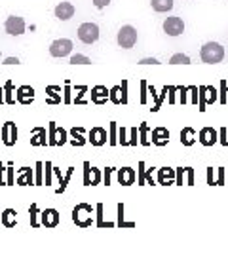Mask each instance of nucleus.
<instances>
[{
	"label": "nucleus",
	"mask_w": 228,
	"mask_h": 256,
	"mask_svg": "<svg viewBox=\"0 0 228 256\" xmlns=\"http://www.w3.org/2000/svg\"><path fill=\"white\" fill-rule=\"evenodd\" d=\"M137 42V30L131 25H126V27H122L118 30V44L120 48H124V50H129V48H133Z\"/></svg>",
	"instance_id": "4"
},
{
	"label": "nucleus",
	"mask_w": 228,
	"mask_h": 256,
	"mask_svg": "<svg viewBox=\"0 0 228 256\" xmlns=\"http://www.w3.org/2000/svg\"><path fill=\"white\" fill-rule=\"evenodd\" d=\"M141 64H158V59H154V57L152 59H143Z\"/></svg>",
	"instance_id": "30"
},
{
	"label": "nucleus",
	"mask_w": 228,
	"mask_h": 256,
	"mask_svg": "<svg viewBox=\"0 0 228 256\" xmlns=\"http://www.w3.org/2000/svg\"><path fill=\"white\" fill-rule=\"evenodd\" d=\"M150 4H152V10L154 12H169V10L173 8V0H150Z\"/></svg>",
	"instance_id": "18"
},
{
	"label": "nucleus",
	"mask_w": 228,
	"mask_h": 256,
	"mask_svg": "<svg viewBox=\"0 0 228 256\" xmlns=\"http://www.w3.org/2000/svg\"><path fill=\"white\" fill-rule=\"evenodd\" d=\"M90 142L93 146H103L107 142V131L103 128H93L90 131Z\"/></svg>",
	"instance_id": "11"
},
{
	"label": "nucleus",
	"mask_w": 228,
	"mask_h": 256,
	"mask_svg": "<svg viewBox=\"0 0 228 256\" xmlns=\"http://www.w3.org/2000/svg\"><path fill=\"white\" fill-rule=\"evenodd\" d=\"M74 16V6L71 2H61L57 8H55V18L61 19V21H67Z\"/></svg>",
	"instance_id": "9"
},
{
	"label": "nucleus",
	"mask_w": 228,
	"mask_h": 256,
	"mask_svg": "<svg viewBox=\"0 0 228 256\" xmlns=\"http://www.w3.org/2000/svg\"><path fill=\"white\" fill-rule=\"evenodd\" d=\"M118 180H120V184H124V186L133 184V180H135V171H133V169H129V167L120 169V171H118Z\"/></svg>",
	"instance_id": "17"
},
{
	"label": "nucleus",
	"mask_w": 228,
	"mask_h": 256,
	"mask_svg": "<svg viewBox=\"0 0 228 256\" xmlns=\"http://www.w3.org/2000/svg\"><path fill=\"white\" fill-rule=\"evenodd\" d=\"M18 101L21 102V104H31L33 102V99H35V90L31 88V86H21L18 90Z\"/></svg>",
	"instance_id": "13"
},
{
	"label": "nucleus",
	"mask_w": 228,
	"mask_h": 256,
	"mask_svg": "<svg viewBox=\"0 0 228 256\" xmlns=\"http://www.w3.org/2000/svg\"><path fill=\"white\" fill-rule=\"evenodd\" d=\"M164 30L169 36H179L184 30V23L181 18H167L164 21Z\"/></svg>",
	"instance_id": "8"
},
{
	"label": "nucleus",
	"mask_w": 228,
	"mask_h": 256,
	"mask_svg": "<svg viewBox=\"0 0 228 256\" xmlns=\"http://www.w3.org/2000/svg\"><path fill=\"white\" fill-rule=\"evenodd\" d=\"M71 63H73V64H90L91 59H90V57H86V55L76 54V55H73V57H71Z\"/></svg>",
	"instance_id": "26"
},
{
	"label": "nucleus",
	"mask_w": 228,
	"mask_h": 256,
	"mask_svg": "<svg viewBox=\"0 0 228 256\" xmlns=\"http://www.w3.org/2000/svg\"><path fill=\"white\" fill-rule=\"evenodd\" d=\"M0 102H4V97H2V88H0Z\"/></svg>",
	"instance_id": "33"
},
{
	"label": "nucleus",
	"mask_w": 228,
	"mask_h": 256,
	"mask_svg": "<svg viewBox=\"0 0 228 256\" xmlns=\"http://www.w3.org/2000/svg\"><path fill=\"white\" fill-rule=\"evenodd\" d=\"M42 224H44L46 228H55L57 224H59V212L55 209H46L42 210Z\"/></svg>",
	"instance_id": "10"
},
{
	"label": "nucleus",
	"mask_w": 228,
	"mask_h": 256,
	"mask_svg": "<svg viewBox=\"0 0 228 256\" xmlns=\"http://www.w3.org/2000/svg\"><path fill=\"white\" fill-rule=\"evenodd\" d=\"M78 38L82 40L84 44H93L99 38V27L95 23H82L78 28Z\"/></svg>",
	"instance_id": "3"
},
{
	"label": "nucleus",
	"mask_w": 228,
	"mask_h": 256,
	"mask_svg": "<svg viewBox=\"0 0 228 256\" xmlns=\"http://www.w3.org/2000/svg\"><path fill=\"white\" fill-rule=\"evenodd\" d=\"M71 133H73V144H78V146H82L84 142H86V140H84L82 138V129L78 128V129H73V131H71Z\"/></svg>",
	"instance_id": "27"
},
{
	"label": "nucleus",
	"mask_w": 228,
	"mask_h": 256,
	"mask_svg": "<svg viewBox=\"0 0 228 256\" xmlns=\"http://www.w3.org/2000/svg\"><path fill=\"white\" fill-rule=\"evenodd\" d=\"M91 212H93V210H91L90 205L82 203V205H78V207L73 210V220L78 224V226L88 228V226L91 224V220H93V214H91Z\"/></svg>",
	"instance_id": "2"
},
{
	"label": "nucleus",
	"mask_w": 228,
	"mask_h": 256,
	"mask_svg": "<svg viewBox=\"0 0 228 256\" xmlns=\"http://www.w3.org/2000/svg\"><path fill=\"white\" fill-rule=\"evenodd\" d=\"M200 140L203 146H213L215 142H217V133H215V129L213 128H203L200 131Z\"/></svg>",
	"instance_id": "12"
},
{
	"label": "nucleus",
	"mask_w": 228,
	"mask_h": 256,
	"mask_svg": "<svg viewBox=\"0 0 228 256\" xmlns=\"http://www.w3.org/2000/svg\"><path fill=\"white\" fill-rule=\"evenodd\" d=\"M118 93H120V88H114V90H112V92L109 93V97H110V99H112L114 102H116V104H118V102L122 101V99H120Z\"/></svg>",
	"instance_id": "28"
},
{
	"label": "nucleus",
	"mask_w": 228,
	"mask_h": 256,
	"mask_svg": "<svg viewBox=\"0 0 228 256\" xmlns=\"http://www.w3.org/2000/svg\"><path fill=\"white\" fill-rule=\"evenodd\" d=\"M6 32L12 34V36L23 34V32H25V21H23V18H19V16H10V18L6 19Z\"/></svg>",
	"instance_id": "7"
},
{
	"label": "nucleus",
	"mask_w": 228,
	"mask_h": 256,
	"mask_svg": "<svg viewBox=\"0 0 228 256\" xmlns=\"http://www.w3.org/2000/svg\"><path fill=\"white\" fill-rule=\"evenodd\" d=\"M194 129L190 128H186V129H182L181 131V142L184 144V146H190V144H194Z\"/></svg>",
	"instance_id": "22"
},
{
	"label": "nucleus",
	"mask_w": 228,
	"mask_h": 256,
	"mask_svg": "<svg viewBox=\"0 0 228 256\" xmlns=\"http://www.w3.org/2000/svg\"><path fill=\"white\" fill-rule=\"evenodd\" d=\"M35 146H40V144H46V129L37 128L33 131V140H31Z\"/></svg>",
	"instance_id": "21"
},
{
	"label": "nucleus",
	"mask_w": 228,
	"mask_h": 256,
	"mask_svg": "<svg viewBox=\"0 0 228 256\" xmlns=\"http://www.w3.org/2000/svg\"><path fill=\"white\" fill-rule=\"evenodd\" d=\"M71 52H73V42L69 38H59V40L52 42V46H50V54L54 57H67Z\"/></svg>",
	"instance_id": "5"
},
{
	"label": "nucleus",
	"mask_w": 228,
	"mask_h": 256,
	"mask_svg": "<svg viewBox=\"0 0 228 256\" xmlns=\"http://www.w3.org/2000/svg\"><path fill=\"white\" fill-rule=\"evenodd\" d=\"M107 99H109V92H107V88L97 86V88H93V90H91V101L93 102L103 104V102H107Z\"/></svg>",
	"instance_id": "16"
},
{
	"label": "nucleus",
	"mask_w": 228,
	"mask_h": 256,
	"mask_svg": "<svg viewBox=\"0 0 228 256\" xmlns=\"http://www.w3.org/2000/svg\"><path fill=\"white\" fill-rule=\"evenodd\" d=\"M175 178V173L171 171V169H167V167H164V169H160V184H171Z\"/></svg>",
	"instance_id": "23"
},
{
	"label": "nucleus",
	"mask_w": 228,
	"mask_h": 256,
	"mask_svg": "<svg viewBox=\"0 0 228 256\" xmlns=\"http://www.w3.org/2000/svg\"><path fill=\"white\" fill-rule=\"evenodd\" d=\"M0 137H2V142L6 146H14L16 140H18V128H16V124L14 122H6L2 126V129H0Z\"/></svg>",
	"instance_id": "6"
},
{
	"label": "nucleus",
	"mask_w": 228,
	"mask_h": 256,
	"mask_svg": "<svg viewBox=\"0 0 228 256\" xmlns=\"http://www.w3.org/2000/svg\"><path fill=\"white\" fill-rule=\"evenodd\" d=\"M200 57L203 63H220L222 61V57H224V48L217 44V42H207L205 46L201 48L200 52Z\"/></svg>",
	"instance_id": "1"
},
{
	"label": "nucleus",
	"mask_w": 228,
	"mask_h": 256,
	"mask_svg": "<svg viewBox=\"0 0 228 256\" xmlns=\"http://www.w3.org/2000/svg\"><path fill=\"white\" fill-rule=\"evenodd\" d=\"M16 210L14 209H6L4 210V214H2V224L6 226V228H12V226H16V222H18V218H16Z\"/></svg>",
	"instance_id": "20"
},
{
	"label": "nucleus",
	"mask_w": 228,
	"mask_h": 256,
	"mask_svg": "<svg viewBox=\"0 0 228 256\" xmlns=\"http://www.w3.org/2000/svg\"><path fill=\"white\" fill-rule=\"evenodd\" d=\"M97 182H99V173H97V169L91 167V171H90V165L86 164V184H97Z\"/></svg>",
	"instance_id": "24"
},
{
	"label": "nucleus",
	"mask_w": 228,
	"mask_h": 256,
	"mask_svg": "<svg viewBox=\"0 0 228 256\" xmlns=\"http://www.w3.org/2000/svg\"><path fill=\"white\" fill-rule=\"evenodd\" d=\"M18 184L19 186H29V184H33V171L29 169V167H23L21 169V173L18 176Z\"/></svg>",
	"instance_id": "19"
},
{
	"label": "nucleus",
	"mask_w": 228,
	"mask_h": 256,
	"mask_svg": "<svg viewBox=\"0 0 228 256\" xmlns=\"http://www.w3.org/2000/svg\"><path fill=\"white\" fill-rule=\"evenodd\" d=\"M93 4H95L97 8H105V6L110 4V0H93Z\"/></svg>",
	"instance_id": "29"
},
{
	"label": "nucleus",
	"mask_w": 228,
	"mask_h": 256,
	"mask_svg": "<svg viewBox=\"0 0 228 256\" xmlns=\"http://www.w3.org/2000/svg\"><path fill=\"white\" fill-rule=\"evenodd\" d=\"M167 140H169V131L165 128H156L152 131V142L156 146H164V144H167Z\"/></svg>",
	"instance_id": "14"
},
{
	"label": "nucleus",
	"mask_w": 228,
	"mask_h": 256,
	"mask_svg": "<svg viewBox=\"0 0 228 256\" xmlns=\"http://www.w3.org/2000/svg\"><path fill=\"white\" fill-rule=\"evenodd\" d=\"M4 63H6V64H18L19 59H18V57H8V59H6Z\"/></svg>",
	"instance_id": "31"
},
{
	"label": "nucleus",
	"mask_w": 228,
	"mask_h": 256,
	"mask_svg": "<svg viewBox=\"0 0 228 256\" xmlns=\"http://www.w3.org/2000/svg\"><path fill=\"white\" fill-rule=\"evenodd\" d=\"M50 131H52V135H50V144H63L65 140H67V133H65V129H57L55 124L50 126Z\"/></svg>",
	"instance_id": "15"
},
{
	"label": "nucleus",
	"mask_w": 228,
	"mask_h": 256,
	"mask_svg": "<svg viewBox=\"0 0 228 256\" xmlns=\"http://www.w3.org/2000/svg\"><path fill=\"white\" fill-rule=\"evenodd\" d=\"M171 64H188L190 63V57L188 55H182V54H175L171 59H169Z\"/></svg>",
	"instance_id": "25"
},
{
	"label": "nucleus",
	"mask_w": 228,
	"mask_h": 256,
	"mask_svg": "<svg viewBox=\"0 0 228 256\" xmlns=\"http://www.w3.org/2000/svg\"><path fill=\"white\" fill-rule=\"evenodd\" d=\"M0 184H4L2 182V165H0Z\"/></svg>",
	"instance_id": "32"
}]
</instances>
